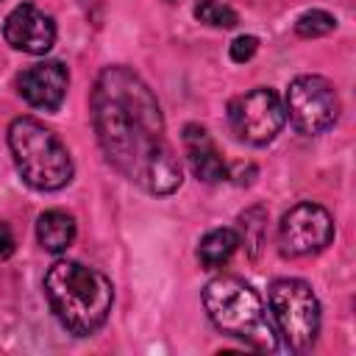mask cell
Masks as SVG:
<instances>
[{
  "label": "cell",
  "instance_id": "obj_2",
  "mask_svg": "<svg viewBox=\"0 0 356 356\" xmlns=\"http://www.w3.org/2000/svg\"><path fill=\"white\" fill-rule=\"evenodd\" d=\"M44 295L58 323L75 337L95 334L114 303L111 281L100 270L72 259H58L44 273Z\"/></svg>",
  "mask_w": 356,
  "mask_h": 356
},
{
  "label": "cell",
  "instance_id": "obj_1",
  "mask_svg": "<svg viewBox=\"0 0 356 356\" xmlns=\"http://www.w3.org/2000/svg\"><path fill=\"white\" fill-rule=\"evenodd\" d=\"M97 142L128 181L150 195H172L184 170L167 139L164 117L150 86L128 67H106L92 89Z\"/></svg>",
  "mask_w": 356,
  "mask_h": 356
},
{
  "label": "cell",
  "instance_id": "obj_13",
  "mask_svg": "<svg viewBox=\"0 0 356 356\" xmlns=\"http://www.w3.org/2000/svg\"><path fill=\"white\" fill-rule=\"evenodd\" d=\"M236 248H239L236 228H214L200 239L197 259L206 270H220L222 264H228V259L236 253Z\"/></svg>",
  "mask_w": 356,
  "mask_h": 356
},
{
  "label": "cell",
  "instance_id": "obj_16",
  "mask_svg": "<svg viewBox=\"0 0 356 356\" xmlns=\"http://www.w3.org/2000/svg\"><path fill=\"white\" fill-rule=\"evenodd\" d=\"M334 28H337V17L328 14V11H323V8H312V11L300 14L298 22H295V33L303 36V39L325 36V33H331Z\"/></svg>",
  "mask_w": 356,
  "mask_h": 356
},
{
  "label": "cell",
  "instance_id": "obj_8",
  "mask_svg": "<svg viewBox=\"0 0 356 356\" xmlns=\"http://www.w3.org/2000/svg\"><path fill=\"white\" fill-rule=\"evenodd\" d=\"M334 239V220L331 214L312 200L292 206L278 222V248L284 256H312L323 250Z\"/></svg>",
  "mask_w": 356,
  "mask_h": 356
},
{
  "label": "cell",
  "instance_id": "obj_11",
  "mask_svg": "<svg viewBox=\"0 0 356 356\" xmlns=\"http://www.w3.org/2000/svg\"><path fill=\"white\" fill-rule=\"evenodd\" d=\"M181 142H184L186 161H189V167H192V172H195L197 181H203V184H220V181L228 178V164H225L222 153L217 150V145L211 142V136H209L206 128L189 122L184 128Z\"/></svg>",
  "mask_w": 356,
  "mask_h": 356
},
{
  "label": "cell",
  "instance_id": "obj_3",
  "mask_svg": "<svg viewBox=\"0 0 356 356\" xmlns=\"http://www.w3.org/2000/svg\"><path fill=\"white\" fill-rule=\"evenodd\" d=\"M203 306L209 320L217 331L242 339L245 345L273 353L281 350V337L267 317V309L259 292L236 278V275H217L203 286Z\"/></svg>",
  "mask_w": 356,
  "mask_h": 356
},
{
  "label": "cell",
  "instance_id": "obj_7",
  "mask_svg": "<svg viewBox=\"0 0 356 356\" xmlns=\"http://www.w3.org/2000/svg\"><path fill=\"white\" fill-rule=\"evenodd\" d=\"M228 122L231 131L248 145H267L278 136L286 122L284 103L275 89L256 86L228 103Z\"/></svg>",
  "mask_w": 356,
  "mask_h": 356
},
{
  "label": "cell",
  "instance_id": "obj_5",
  "mask_svg": "<svg viewBox=\"0 0 356 356\" xmlns=\"http://www.w3.org/2000/svg\"><path fill=\"white\" fill-rule=\"evenodd\" d=\"M270 312L273 325L281 342L303 353L317 342L320 334V300L312 286L300 278H278L270 286Z\"/></svg>",
  "mask_w": 356,
  "mask_h": 356
},
{
  "label": "cell",
  "instance_id": "obj_15",
  "mask_svg": "<svg viewBox=\"0 0 356 356\" xmlns=\"http://www.w3.org/2000/svg\"><path fill=\"white\" fill-rule=\"evenodd\" d=\"M195 19L203 22V25H211V28H234L239 22L236 11L220 0H200L195 3Z\"/></svg>",
  "mask_w": 356,
  "mask_h": 356
},
{
  "label": "cell",
  "instance_id": "obj_9",
  "mask_svg": "<svg viewBox=\"0 0 356 356\" xmlns=\"http://www.w3.org/2000/svg\"><path fill=\"white\" fill-rule=\"evenodd\" d=\"M3 36L14 50L44 56L56 42V22L50 14H44L33 3H22L11 8V14L3 22Z\"/></svg>",
  "mask_w": 356,
  "mask_h": 356
},
{
  "label": "cell",
  "instance_id": "obj_10",
  "mask_svg": "<svg viewBox=\"0 0 356 356\" xmlns=\"http://www.w3.org/2000/svg\"><path fill=\"white\" fill-rule=\"evenodd\" d=\"M67 86H70V72L61 61H39L17 75L19 95L33 108H44V111H56L64 103Z\"/></svg>",
  "mask_w": 356,
  "mask_h": 356
},
{
  "label": "cell",
  "instance_id": "obj_14",
  "mask_svg": "<svg viewBox=\"0 0 356 356\" xmlns=\"http://www.w3.org/2000/svg\"><path fill=\"white\" fill-rule=\"evenodd\" d=\"M239 245H245L250 259H259L264 242H267V209L261 206H250L239 214Z\"/></svg>",
  "mask_w": 356,
  "mask_h": 356
},
{
  "label": "cell",
  "instance_id": "obj_19",
  "mask_svg": "<svg viewBox=\"0 0 356 356\" xmlns=\"http://www.w3.org/2000/svg\"><path fill=\"white\" fill-rule=\"evenodd\" d=\"M164 3H172V6H175V3H181V0H164Z\"/></svg>",
  "mask_w": 356,
  "mask_h": 356
},
{
  "label": "cell",
  "instance_id": "obj_18",
  "mask_svg": "<svg viewBox=\"0 0 356 356\" xmlns=\"http://www.w3.org/2000/svg\"><path fill=\"white\" fill-rule=\"evenodd\" d=\"M14 248H17V239H14V234H11V228L0 220V261H6V259H11V253H14Z\"/></svg>",
  "mask_w": 356,
  "mask_h": 356
},
{
  "label": "cell",
  "instance_id": "obj_4",
  "mask_svg": "<svg viewBox=\"0 0 356 356\" xmlns=\"http://www.w3.org/2000/svg\"><path fill=\"white\" fill-rule=\"evenodd\" d=\"M8 147L22 181L39 192H56L72 181L67 145L39 120L17 117L8 125Z\"/></svg>",
  "mask_w": 356,
  "mask_h": 356
},
{
  "label": "cell",
  "instance_id": "obj_12",
  "mask_svg": "<svg viewBox=\"0 0 356 356\" xmlns=\"http://www.w3.org/2000/svg\"><path fill=\"white\" fill-rule=\"evenodd\" d=\"M36 239L47 253H64L75 242V220L61 209H50L36 220Z\"/></svg>",
  "mask_w": 356,
  "mask_h": 356
},
{
  "label": "cell",
  "instance_id": "obj_6",
  "mask_svg": "<svg viewBox=\"0 0 356 356\" xmlns=\"http://www.w3.org/2000/svg\"><path fill=\"white\" fill-rule=\"evenodd\" d=\"M289 122L300 134H323L339 117V95L334 83L323 75H298L286 89L284 106Z\"/></svg>",
  "mask_w": 356,
  "mask_h": 356
},
{
  "label": "cell",
  "instance_id": "obj_17",
  "mask_svg": "<svg viewBox=\"0 0 356 356\" xmlns=\"http://www.w3.org/2000/svg\"><path fill=\"white\" fill-rule=\"evenodd\" d=\"M256 50H259V39L256 36H236L234 42H231V47H228V56H231V61H236V64H245V61H250L253 56H256Z\"/></svg>",
  "mask_w": 356,
  "mask_h": 356
}]
</instances>
